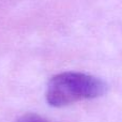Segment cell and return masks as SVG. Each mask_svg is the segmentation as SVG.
Listing matches in <instances>:
<instances>
[{"instance_id": "obj_1", "label": "cell", "mask_w": 122, "mask_h": 122, "mask_svg": "<svg viewBox=\"0 0 122 122\" xmlns=\"http://www.w3.org/2000/svg\"><path fill=\"white\" fill-rule=\"evenodd\" d=\"M107 91V85L99 77L79 72H63L48 81L46 102L53 107H64L80 101L97 99Z\"/></svg>"}, {"instance_id": "obj_2", "label": "cell", "mask_w": 122, "mask_h": 122, "mask_svg": "<svg viewBox=\"0 0 122 122\" xmlns=\"http://www.w3.org/2000/svg\"><path fill=\"white\" fill-rule=\"evenodd\" d=\"M15 122H51L46 118L36 114H26L18 118Z\"/></svg>"}]
</instances>
